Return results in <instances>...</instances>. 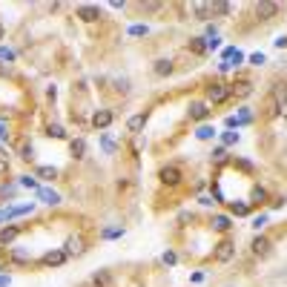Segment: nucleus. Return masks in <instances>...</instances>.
I'll return each instance as SVG.
<instances>
[{
    "instance_id": "f257e3e1",
    "label": "nucleus",
    "mask_w": 287,
    "mask_h": 287,
    "mask_svg": "<svg viewBox=\"0 0 287 287\" xmlns=\"http://www.w3.org/2000/svg\"><path fill=\"white\" fill-rule=\"evenodd\" d=\"M233 255H236V244H233V241H227V238H224V241H219V244H216V253H213V258H216L219 264H227Z\"/></svg>"
},
{
    "instance_id": "f03ea898",
    "label": "nucleus",
    "mask_w": 287,
    "mask_h": 287,
    "mask_svg": "<svg viewBox=\"0 0 287 287\" xmlns=\"http://www.w3.org/2000/svg\"><path fill=\"white\" fill-rule=\"evenodd\" d=\"M158 178H161V184L175 187V184L181 181V169H178V167H164V169L158 172Z\"/></svg>"
},
{
    "instance_id": "7ed1b4c3",
    "label": "nucleus",
    "mask_w": 287,
    "mask_h": 287,
    "mask_svg": "<svg viewBox=\"0 0 287 287\" xmlns=\"http://www.w3.org/2000/svg\"><path fill=\"white\" fill-rule=\"evenodd\" d=\"M270 238H264V236H255L253 238V255H258V258H264V255H270Z\"/></svg>"
},
{
    "instance_id": "20e7f679",
    "label": "nucleus",
    "mask_w": 287,
    "mask_h": 287,
    "mask_svg": "<svg viewBox=\"0 0 287 287\" xmlns=\"http://www.w3.org/2000/svg\"><path fill=\"white\" fill-rule=\"evenodd\" d=\"M255 15H258L261 20H270V17L279 15V3H258V6H255Z\"/></svg>"
},
{
    "instance_id": "39448f33",
    "label": "nucleus",
    "mask_w": 287,
    "mask_h": 287,
    "mask_svg": "<svg viewBox=\"0 0 287 287\" xmlns=\"http://www.w3.org/2000/svg\"><path fill=\"white\" fill-rule=\"evenodd\" d=\"M64 253L66 255H81V253H84V241H81L78 236H69V238H66V244H64Z\"/></svg>"
},
{
    "instance_id": "423d86ee",
    "label": "nucleus",
    "mask_w": 287,
    "mask_h": 287,
    "mask_svg": "<svg viewBox=\"0 0 287 287\" xmlns=\"http://www.w3.org/2000/svg\"><path fill=\"white\" fill-rule=\"evenodd\" d=\"M109 124H112V112L109 109H98L95 115H92V127L103 129V127H109Z\"/></svg>"
},
{
    "instance_id": "0eeeda50",
    "label": "nucleus",
    "mask_w": 287,
    "mask_h": 287,
    "mask_svg": "<svg viewBox=\"0 0 287 287\" xmlns=\"http://www.w3.org/2000/svg\"><path fill=\"white\" fill-rule=\"evenodd\" d=\"M210 115V109H207V103H201V101H195V103H190V118L192 121H204Z\"/></svg>"
},
{
    "instance_id": "6e6552de",
    "label": "nucleus",
    "mask_w": 287,
    "mask_h": 287,
    "mask_svg": "<svg viewBox=\"0 0 287 287\" xmlns=\"http://www.w3.org/2000/svg\"><path fill=\"white\" fill-rule=\"evenodd\" d=\"M40 261H43L46 267H55V264H64V261H66V253H64V250H52V253L43 255Z\"/></svg>"
},
{
    "instance_id": "1a4fd4ad",
    "label": "nucleus",
    "mask_w": 287,
    "mask_h": 287,
    "mask_svg": "<svg viewBox=\"0 0 287 287\" xmlns=\"http://www.w3.org/2000/svg\"><path fill=\"white\" fill-rule=\"evenodd\" d=\"M207 95H210V101H213V103H221L224 98L230 95V89H227L224 84H216V86H210V92H207Z\"/></svg>"
},
{
    "instance_id": "9d476101",
    "label": "nucleus",
    "mask_w": 287,
    "mask_h": 287,
    "mask_svg": "<svg viewBox=\"0 0 287 287\" xmlns=\"http://www.w3.org/2000/svg\"><path fill=\"white\" fill-rule=\"evenodd\" d=\"M17 233H20V227H15V224H12V227H3V230H0V244H12V241L17 238Z\"/></svg>"
},
{
    "instance_id": "9b49d317",
    "label": "nucleus",
    "mask_w": 287,
    "mask_h": 287,
    "mask_svg": "<svg viewBox=\"0 0 287 287\" xmlns=\"http://www.w3.org/2000/svg\"><path fill=\"white\" fill-rule=\"evenodd\" d=\"M78 17H84V20H98L101 12H98L95 6H81V9H78Z\"/></svg>"
},
{
    "instance_id": "f8f14e48",
    "label": "nucleus",
    "mask_w": 287,
    "mask_h": 287,
    "mask_svg": "<svg viewBox=\"0 0 287 287\" xmlns=\"http://www.w3.org/2000/svg\"><path fill=\"white\" fill-rule=\"evenodd\" d=\"M144 124H147V115H144V112H141V115H132V118H129V132H141V129H144Z\"/></svg>"
},
{
    "instance_id": "ddd939ff",
    "label": "nucleus",
    "mask_w": 287,
    "mask_h": 287,
    "mask_svg": "<svg viewBox=\"0 0 287 287\" xmlns=\"http://www.w3.org/2000/svg\"><path fill=\"white\" fill-rule=\"evenodd\" d=\"M172 72V61H155V75H169Z\"/></svg>"
},
{
    "instance_id": "4468645a",
    "label": "nucleus",
    "mask_w": 287,
    "mask_h": 287,
    "mask_svg": "<svg viewBox=\"0 0 287 287\" xmlns=\"http://www.w3.org/2000/svg\"><path fill=\"white\" fill-rule=\"evenodd\" d=\"M84 152H86V144H84L81 138L72 141V155H75V158H84Z\"/></svg>"
},
{
    "instance_id": "2eb2a0df",
    "label": "nucleus",
    "mask_w": 287,
    "mask_h": 287,
    "mask_svg": "<svg viewBox=\"0 0 287 287\" xmlns=\"http://www.w3.org/2000/svg\"><path fill=\"white\" fill-rule=\"evenodd\" d=\"M190 49L195 52V55H204V52H207V43H201V37H192V40H190Z\"/></svg>"
},
{
    "instance_id": "dca6fc26",
    "label": "nucleus",
    "mask_w": 287,
    "mask_h": 287,
    "mask_svg": "<svg viewBox=\"0 0 287 287\" xmlns=\"http://www.w3.org/2000/svg\"><path fill=\"white\" fill-rule=\"evenodd\" d=\"M40 198H43L46 204H58V201H61V195H58V192H52V190H40Z\"/></svg>"
},
{
    "instance_id": "f3484780",
    "label": "nucleus",
    "mask_w": 287,
    "mask_h": 287,
    "mask_svg": "<svg viewBox=\"0 0 287 287\" xmlns=\"http://www.w3.org/2000/svg\"><path fill=\"white\" fill-rule=\"evenodd\" d=\"M213 227H216V230H230V219H227V216H216V219H213Z\"/></svg>"
},
{
    "instance_id": "a211bd4d",
    "label": "nucleus",
    "mask_w": 287,
    "mask_h": 287,
    "mask_svg": "<svg viewBox=\"0 0 287 287\" xmlns=\"http://www.w3.org/2000/svg\"><path fill=\"white\" fill-rule=\"evenodd\" d=\"M250 198H253V204H264V201H267V192L261 190V187H255V190L250 192Z\"/></svg>"
},
{
    "instance_id": "6ab92c4d",
    "label": "nucleus",
    "mask_w": 287,
    "mask_h": 287,
    "mask_svg": "<svg viewBox=\"0 0 287 287\" xmlns=\"http://www.w3.org/2000/svg\"><path fill=\"white\" fill-rule=\"evenodd\" d=\"M195 135H198L201 141H207V138H213V135H216V129H213V127H198V132H195Z\"/></svg>"
},
{
    "instance_id": "aec40b11",
    "label": "nucleus",
    "mask_w": 287,
    "mask_h": 287,
    "mask_svg": "<svg viewBox=\"0 0 287 287\" xmlns=\"http://www.w3.org/2000/svg\"><path fill=\"white\" fill-rule=\"evenodd\" d=\"M37 175H40V178H55L58 172H55L52 167H40V169H37Z\"/></svg>"
},
{
    "instance_id": "412c9836",
    "label": "nucleus",
    "mask_w": 287,
    "mask_h": 287,
    "mask_svg": "<svg viewBox=\"0 0 287 287\" xmlns=\"http://www.w3.org/2000/svg\"><path fill=\"white\" fill-rule=\"evenodd\" d=\"M95 285L98 287H109V276H106V273H95Z\"/></svg>"
},
{
    "instance_id": "4be33fe9",
    "label": "nucleus",
    "mask_w": 287,
    "mask_h": 287,
    "mask_svg": "<svg viewBox=\"0 0 287 287\" xmlns=\"http://www.w3.org/2000/svg\"><path fill=\"white\" fill-rule=\"evenodd\" d=\"M213 12H219V15H227V12H233V6H230V3H216V6H213Z\"/></svg>"
},
{
    "instance_id": "5701e85b",
    "label": "nucleus",
    "mask_w": 287,
    "mask_h": 287,
    "mask_svg": "<svg viewBox=\"0 0 287 287\" xmlns=\"http://www.w3.org/2000/svg\"><path fill=\"white\" fill-rule=\"evenodd\" d=\"M233 213H236V216H244V213H247V207H244V204H233Z\"/></svg>"
},
{
    "instance_id": "b1692460",
    "label": "nucleus",
    "mask_w": 287,
    "mask_h": 287,
    "mask_svg": "<svg viewBox=\"0 0 287 287\" xmlns=\"http://www.w3.org/2000/svg\"><path fill=\"white\" fill-rule=\"evenodd\" d=\"M15 58V52H9V49H0V61H12Z\"/></svg>"
},
{
    "instance_id": "393cba45",
    "label": "nucleus",
    "mask_w": 287,
    "mask_h": 287,
    "mask_svg": "<svg viewBox=\"0 0 287 287\" xmlns=\"http://www.w3.org/2000/svg\"><path fill=\"white\" fill-rule=\"evenodd\" d=\"M279 115L287 118V98H282V103H279Z\"/></svg>"
},
{
    "instance_id": "a878e982",
    "label": "nucleus",
    "mask_w": 287,
    "mask_h": 287,
    "mask_svg": "<svg viewBox=\"0 0 287 287\" xmlns=\"http://www.w3.org/2000/svg\"><path fill=\"white\" fill-rule=\"evenodd\" d=\"M250 64H255V66H258V64H264V55H261V52H255L253 58H250Z\"/></svg>"
},
{
    "instance_id": "bb28decb",
    "label": "nucleus",
    "mask_w": 287,
    "mask_h": 287,
    "mask_svg": "<svg viewBox=\"0 0 287 287\" xmlns=\"http://www.w3.org/2000/svg\"><path fill=\"white\" fill-rule=\"evenodd\" d=\"M49 135H55V138H64V129H61V127H49Z\"/></svg>"
},
{
    "instance_id": "cd10ccee",
    "label": "nucleus",
    "mask_w": 287,
    "mask_h": 287,
    "mask_svg": "<svg viewBox=\"0 0 287 287\" xmlns=\"http://www.w3.org/2000/svg\"><path fill=\"white\" fill-rule=\"evenodd\" d=\"M23 158H26V161L34 158V155H32V147H23Z\"/></svg>"
},
{
    "instance_id": "c85d7f7f",
    "label": "nucleus",
    "mask_w": 287,
    "mask_h": 287,
    "mask_svg": "<svg viewBox=\"0 0 287 287\" xmlns=\"http://www.w3.org/2000/svg\"><path fill=\"white\" fill-rule=\"evenodd\" d=\"M264 221H267V219H264V216H258V219H255V221H253V227H255V230H258V227H264Z\"/></svg>"
},
{
    "instance_id": "c756f323",
    "label": "nucleus",
    "mask_w": 287,
    "mask_h": 287,
    "mask_svg": "<svg viewBox=\"0 0 287 287\" xmlns=\"http://www.w3.org/2000/svg\"><path fill=\"white\" fill-rule=\"evenodd\" d=\"M0 37H3V26H0Z\"/></svg>"
}]
</instances>
